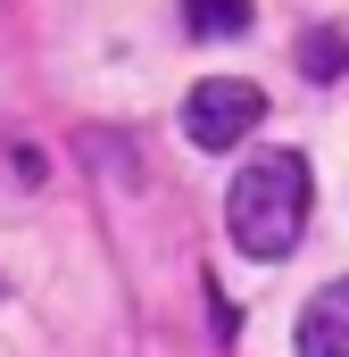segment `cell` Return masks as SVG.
<instances>
[{"label": "cell", "instance_id": "obj_1", "mask_svg": "<svg viewBox=\"0 0 349 357\" xmlns=\"http://www.w3.org/2000/svg\"><path fill=\"white\" fill-rule=\"evenodd\" d=\"M308 158L299 150H258L242 158V175L225 183V233L242 258H291V241L308 233Z\"/></svg>", "mask_w": 349, "mask_h": 357}, {"label": "cell", "instance_id": "obj_2", "mask_svg": "<svg viewBox=\"0 0 349 357\" xmlns=\"http://www.w3.org/2000/svg\"><path fill=\"white\" fill-rule=\"evenodd\" d=\"M258 125H266V91L242 75H208L183 100V133L200 150H242V133H258Z\"/></svg>", "mask_w": 349, "mask_h": 357}, {"label": "cell", "instance_id": "obj_3", "mask_svg": "<svg viewBox=\"0 0 349 357\" xmlns=\"http://www.w3.org/2000/svg\"><path fill=\"white\" fill-rule=\"evenodd\" d=\"M291 349L299 357H349V274H333L325 291H308V307L291 324Z\"/></svg>", "mask_w": 349, "mask_h": 357}, {"label": "cell", "instance_id": "obj_4", "mask_svg": "<svg viewBox=\"0 0 349 357\" xmlns=\"http://www.w3.org/2000/svg\"><path fill=\"white\" fill-rule=\"evenodd\" d=\"M183 17H191V33H208V42L250 33V0H183Z\"/></svg>", "mask_w": 349, "mask_h": 357}, {"label": "cell", "instance_id": "obj_5", "mask_svg": "<svg viewBox=\"0 0 349 357\" xmlns=\"http://www.w3.org/2000/svg\"><path fill=\"white\" fill-rule=\"evenodd\" d=\"M299 67H308L316 84H333V75H341V67H349V42H341V33H333V25H316V33L299 42Z\"/></svg>", "mask_w": 349, "mask_h": 357}]
</instances>
